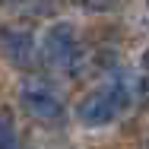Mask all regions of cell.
Listing matches in <instances>:
<instances>
[{
    "mask_svg": "<svg viewBox=\"0 0 149 149\" xmlns=\"http://www.w3.org/2000/svg\"><path fill=\"white\" fill-rule=\"evenodd\" d=\"M19 98H22V108H26L35 120H60L63 118L60 92L51 89V83H45V79H29V83H22Z\"/></svg>",
    "mask_w": 149,
    "mask_h": 149,
    "instance_id": "cell-1",
    "label": "cell"
},
{
    "mask_svg": "<svg viewBox=\"0 0 149 149\" xmlns=\"http://www.w3.org/2000/svg\"><path fill=\"white\" fill-rule=\"evenodd\" d=\"M120 108H124V102L118 98V92L111 89V86H102V89L89 92V95L79 102L76 114H79L83 124H89V127H105V124H111V120L120 114Z\"/></svg>",
    "mask_w": 149,
    "mask_h": 149,
    "instance_id": "cell-2",
    "label": "cell"
},
{
    "mask_svg": "<svg viewBox=\"0 0 149 149\" xmlns=\"http://www.w3.org/2000/svg\"><path fill=\"white\" fill-rule=\"evenodd\" d=\"M76 32L70 22H57L45 35V60L51 67H70L76 60Z\"/></svg>",
    "mask_w": 149,
    "mask_h": 149,
    "instance_id": "cell-3",
    "label": "cell"
},
{
    "mask_svg": "<svg viewBox=\"0 0 149 149\" xmlns=\"http://www.w3.org/2000/svg\"><path fill=\"white\" fill-rule=\"evenodd\" d=\"M0 51L13 67H32L35 63V41L22 29H3L0 32Z\"/></svg>",
    "mask_w": 149,
    "mask_h": 149,
    "instance_id": "cell-4",
    "label": "cell"
},
{
    "mask_svg": "<svg viewBox=\"0 0 149 149\" xmlns=\"http://www.w3.org/2000/svg\"><path fill=\"white\" fill-rule=\"evenodd\" d=\"M0 149H22L19 146V133L16 124L10 118V111H0Z\"/></svg>",
    "mask_w": 149,
    "mask_h": 149,
    "instance_id": "cell-5",
    "label": "cell"
},
{
    "mask_svg": "<svg viewBox=\"0 0 149 149\" xmlns=\"http://www.w3.org/2000/svg\"><path fill=\"white\" fill-rule=\"evenodd\" d=\"M146 6H149V0H146Z\"/></svg>",
    "mask_w": 149,
    "mask_h": 149,
    "instance_id": "cell-6",
    "label": "cell"
},
{
    "mask_svg": "<svg viewBox=\"0 0 149 149\" xmlns=\"http://www.w3.org/2000/svg\"><path fill=\"white\" fill-rule=\"evenodd\" d=\"M146 149H149V143H146Z\"/></svg>",
    "mask_w": 149,
    "mask_h": 149,
    "instance_id": "cell-7",
    "label": "cell"
}]
</instances>
